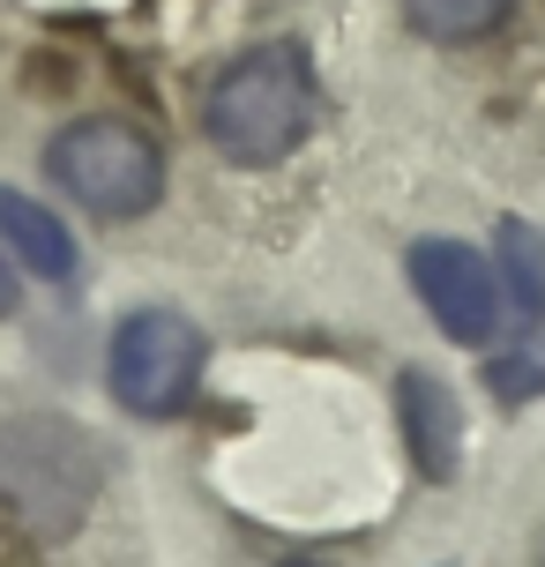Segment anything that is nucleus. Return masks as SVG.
I'll return each instance as SVG.
<instances>
[{
  "label": "nucleus",
  "instance_id": "12",
  "mask_svg": "<svg viewBox=\"0 0 545 567\" xmlns=\"http://www.w3.org/2000/svg\"><path fill=\"white\" fill-rule=\"evenodd\" d=\"M285 567H329V560H285Z\"/></svg>",
  "mask_w": 545,
  "mask_h": 567
},
{
  "label": "nucleus",
  "instance_id": "5",
  "mask_svg": "<svg viewBox=\"0 0 545 567\" xmlns=\"http://www.w3.org/2000/svg\"><path fill=\"white\" fill-rule=\"evenodd\" d=\"M411 284L419 307L449 329L456 343H493L508 329V299H501V269L463 239H419L411 247Z\"/></svg>",
  "mask_w": 545,
  "mask_h": 567
},
{
  "label": "nucleus",
  "instance_id": "4",
  "mask_svg": "<svg viewBox=\"0 0 545 567\" xmlns=\"http://www.w3.org/2000/svg\"><path fill=\"white\" fill-rule=\"evenodd\" d=\"M202 359H209V343L187 313L173 307H143L127 313L113 329V351H105V381H113V396L135 411V419H173L179 403L195 396L202 381Z\"/></svg>",
  "mask_w": 545,
  "mask_h": 567
},
{
  "label": "nucleus",
  "instance_id": "10",
  "mask_svg": "<svg viewBox=\"0 0 545 567\" xmlns=\"http://www.w3.org/2000/svg\"><path fill=\"white\" fill-rule=\"evenodd\" d=\"M486 389H493V396H531V389H545V321L531 329V343H516L508 359H493Z\"/></svg>",
  "mask_w": 545,
  "mask_h": 567
},
{
  "label": "nucleus",
  "instance_id": "8",
  "mask_svg": "<svg viewBox=\"0 0 545 567\" xmlns=\"http://www.w3.org/2000/svg\"><path fill=\"white\" fill-rule=\"evenodd\" d=\"M493 269H501V299H508V329H538L545 321V231L508 217L493 239Z\"/></svg>",
  "mask_w": 545,
  "mask_h": 567
},
{
  "label": "nucleus",
  "instance_id": "6",
  "mask_svg": "<svg viewBox=\"0 0 545 567\" xmlns=\"http://www.w3.org/2000/svg\"><path fill=\"white\" fill-rule=\"evenodd\" d=\"M397 403H403V441H411V463H419L433 485H449V478H456V463H463V419H456L449 381H433V373H403V381H397Z\"/></svg>",
  "mask_w": 545,
  "mask_h": 567
},
{
  "label": "nucleus",
  "instance_id": "11",
  "mask_svg": "<svg viewBox=\"0 0 545 567\" xmlns=\"http://www.w3.org/2000/svg\"><path fill=\"white\" fill-rule=\"evenodd\" d=\"M23 299V284H16V261H8V239H0V313H16Z\"/></svg>",
  "mask_w": 545,
  "mask_h": 567
},
{
  "label": "nucleus",
  "instance_id": "7",
  "mask_svg": "<svg viewBox=\"0 0 545 567\" xmlns=\"http://www.w3.org/2000/svg\"><path fill=\"white\" fill-rule=\"evenodd\" d=\"M0 239H8V255L23 261V269H38L45 284L75 277V239H68V225H60L53 209H38L30 195H16V187H0Z\"/></svg>",
  "mask_w": 545,
  "mask_h": 567
},
{
  "label": "nucleus",
  "instance_id": "1",
  "mask_svg": "<svg viewBox=\"0 0 545 567\" xmlns=\"http://www.w3.org/2000/svg\"><path fill=\"white\" fill-rule=\"evenodd\" d=\"M315 113H321V83H315L307 45L269 38V45H247L209 83L202 135L217 142L232 165H285L291 150L315 135Z\"/></svg>",
  "mask_w": 545,
  "mask_h": 567
},
{
  "label": "nucleus",
  "instance_id": "3",
  "mask_svg": "<svg viewBox=\"0 0 545 567\" xmlns=\"http://www.w3.org/2000/svg\"><path fill=\"white\" fill-rule=\"evenodd\" d=\"M45 172H53V187L75 209L105 217V225L150 217L165 202V150H157L150 127H135V120H120V113L68 120L45 142Z\"/></svg>",
  "mask_w": 545,
  "mask_h": 567
},
{
  "label": "nucleus",
  "instance_id": "2",
  "mask_svg": "<svg viewBox=\"0 0 545 567\" xmlns=\"http://www.w3.org/2000/svg\"><path fill=\"white\" fill-rule=\"evenodd\" d=\"M105 493V449L60 411L0 425V508L38 538H68Z\"/></svg>",
  "mask_w": 545,
  "mask_h": 567
},
{
  "label": "nucleus",
  "instance_id": "9",
  "mask_svg": "<svg viewBox=\"0 0 545 567\" xmlns=\"http://www.w3.org/2000/svg\"><path fill=\"white\" fill-rule=\"evenodd\" d=\"M516 16V0H403V23L433 45H471Z\"/></svg>",
  "mask_w": 545,
  "mask_h": 567
}]
</instances>
